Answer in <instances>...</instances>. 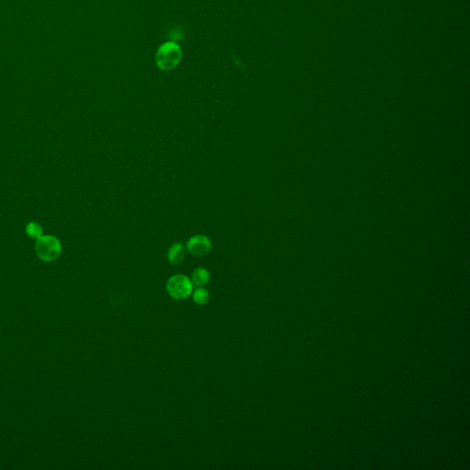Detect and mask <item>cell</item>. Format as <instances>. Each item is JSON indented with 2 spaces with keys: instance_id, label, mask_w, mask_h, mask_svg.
Returning a JSON list of instances; mask_svg holds the SVG:
<instances>
[{
  "instance_id": "1",
  "label": "cell",
  "mask_w": 470,
  "mask_h": 470,
  "mask_svg": "<svg viewBox=\"0 0 470 470\" xmlns=\"http://www.w3.org/2000/svg\"><path fill=\"white\" fill-rule=\"evenodd\" d=\"M182 52L180 46L173 41H167L161 45L156 53V65L161 70L174 69L180 63Z\"/></svg>"
},
{
  "instance_id": "2",
  "label": "cell",
  "mask_w": 470,
  "mask_h": 470,
  "mask_svg": "<svg viewBox=\"0 0 470 470\" xmlns=\"http://www.w3.org/2000/svg\"><path fill=\"white\" fill-rule=\"evenodd\" d=\"M35 252L44 262L55 261L62 253L61 241L53 235H42L36 240Z\"/></svg>"
},
{
  "instance_id": "3",
  "label": "cell",
  "mask_w": 470,
  "mask_h": 470,
  "mask_svg": "<svg viewBox=\"0 0 470 470\" xmlns=\"http://www.w3.org/2000/svg\"><path fill=\"white\" fill-rule=\"evenodd\" d=\"M166 290L171 298L175 300H184L192 294L193 283L188 276L177 274L168 279L166 283Z\"/></svg>"
},
{
  "instance_id": "4",
  "label": "cell",
  "mask_w": 470,
  "mask_h": 470,
  "mask_svg": "<svg viewBox=\"0 0 470 470\" xmlns=\"http://www.w3.org/2000/svg\"><path fill=\"white\" fill-rule=\"evenodd\" d=\"M187 249L194 256H204L212 249V241L205 235H195L187 241Z\"/></svg>"
},
{
  "instance_id": "5",
  "label": "cell",
  "mask_w": 470,
  "mask_h": 470,
  "mask_svg": "<svg viewBox=\"0 0 470 470\" xmlns=\"http://www.w3.org/2000/svg\"><path fill=\"white\" fill-rule=\"evenodd\" d=\"M186 255V250L182 243L176 242L169 248L167 253V258L171 264H179L182 263Z\"/></svg>"
},
{
  "instance_id": "6",
  "label": "cell",
  "mask_w": 470,
  "mask_h": 470,
  "mask_svg": "<svg viewBox=\"0 0 470 470\" xmlns=\"http://www.w3.org/2000/svg\"><path fill=\"white\" fill-rule=\"evenodd\" d=\"M210 279H211L210 272L207 270L206 268H203V267L196 268L192 273L191 281L198 287L205 286L209 283Z\"/></svg>"
},
{
  "instance_id": "7",
  "label": "cell",
  "mask_w": 470,
  "mask_h": 470,
  "mask_svg": "<svg viewBox=\"0 0 470 470\" xmlns=\"http://www.w3.org/2000/svg\"><path fill=\"white\" fill-rule=\"evenodd\" d=\"M26 234L32 239H39L43 235V228L41 224L36 222H29L26 225Z\"/></svg>"
},
{
  "instance_id": "8",
  "label": "cell",
  "mask_w": 470,
  "mask_h": 470,
  "mask_svg": "<svg viewBox=\"0 0 470 470\" xmlns=\"http://www.w3.org/2000/svg\"><path fill=\"white\" fill-rule=\"evenodd\" d=\"M195 303L198 305H205L210 300V294L205 288H199L192 293Z\"/></svg>"
}]
</instances>
